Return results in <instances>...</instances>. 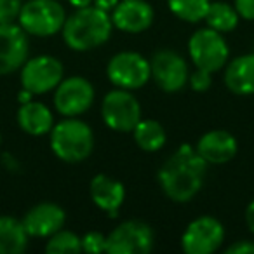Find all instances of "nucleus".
Masks as SVG:
<instances>
[{
	"label": "nucleus",
	"instance_id": "b1692460",
	"mask_svg": "<svg viewBox=\"0 0 254 254\" xmlns=\"http://www.w3.org/2000/svg\"><path fill=\"white\" fill-rule=\"evenodd\" d=\"M46 251L49 254H78L82 253V239L73 232L58 230L54 235H51Z\"/></svg>",
	"mask_w": 254,
	"mask_h": 254
},
{
	"label": "nucleus",
	"instance_id": "7c9ffc66",
	"mask_svg": "<svg viewBox=\"0 0 254 254\" xmlns=\"http://www.w3.org/2000/svg\"><path fill=\"white\" fill-rule=\"evenodd\" d=\"M246 221H247V226L249 230L254 233V200L247 205V211H246Z\"/></svg>",
	"mask_w": 254,
	"mask_h": 254
},
{
	"label": "nucleus",
	"instance_id": "423d86ee",
	"mask_svg": "<svg viewBox=\"0 0 254 254\" xmlns=\"http://www.w3.org/2000/svg\"><path fill=\"white\" fill-rule=\"evenodd\" d=\"M101 115L110 129L129 132L141 120V106L127 89H115L103 99Z\"/></svg>",
	"mask_w": 254,
	"mask_h": 254
},
{
	"label": "nucleus",
	"instance_id": "2f4dec72",
	"mask_svg": "<svg viewBox=\"0 0 254 254\" xmlns=\"http://www.w3.org/2000/svg\"><path fill=\"white\" fill-rule=\"evenodd\" d=\"M73 7H77V9H80V7H87V5H91L94 0H68Z\"/></svg>",
	"mask_w": 254,
	"mask_h": 254
},
{
	"label": "nucleus",
	"instance_id": "393cba45",
	"mask_svg": "<svg viewBox=\"0 0 254 254\" xmlns=\"http://www.w3.org/2000/svg\"><path fill=\"white\" fill-rule=\"evenodd\" d=\"M82 251L89 254L106 253V237L99 232H89L82 237Z\"/></svg>",
	"mask_w": 254,
	"mask_h": 254
},
{
	"label": "nucleus",
	"instance_id": "ddd939ff",
	"mask_svg": "<svg viewBox=\"0 0 254 254\" xmlns=\"http://www.w3.org/2000/svg\"><path fill=\"white\" fill-rule=\"evenodd\" d=\"M152 77L157 85L166 92H176L183 89L188 80V66L185 60L174 51H159L150 61Z\"/></svg>",
	"mask_w": 254,
	"mask_h": 254
},
{
	"label": "nucleus",
	"instance_id": "9d476101",
	"mask_svg": "<svg viewBox=\"0 0 254 254\" xmlns=\"http://www.w3.org/2000/svg\"><path fill=\"white\" fill-rule=\"evenodd\" d=\"M63 78V64L53 56H37L23 63L21 85L32 94H44L58 87Z\"/></svg>",
	"mask_w": 254,
	"mask_h": 254
},
{
	"label": "nucleus",
	"instance_id": "a878e982",
	"mask_svg": "<svg viewBox=\"0 0 254 254\" xmlns=\"http://www.w3.org/2000/svg\"><path fill=\"white\" fill-rule=\"evenodd\" d=\"M21 7V0H0V23H14Z\"/></svg>",
	"mask_w": 254,
	"mask_h": 254
},
{
	"label": "nucleus",
	"instance_id": "0eeeda50",
	"mask_svg": "<svg viewBox=\"0 0 254 254\" xmlns=\"http://www.w3.org/2000/svg\"><path fill=\"white\" fill-rule=\"evenodd\" d=\"M106 73L113 85L120 89H139L150 80L152 77V68L150 61L145 60L141 54L131 53H119L110 60L106 66Z\"/></svg>",
	"mask_w": 254,
	"mask_h": 254
},
{
	"label": "nucleus",
	"instance_id": "bb28decb",
	"mask_svg": "<svg viewBox=\"0 0 254 254\" xmlns=\"http://www.w3.org/2000/svg\"><path fill=\"white\" fill-rule=\"evenodd\" d=\"M211 71L207 70H202V68H197L193 73L190 75V84H191V89L197 92H204L211 87Z\"/></svg>",
	"mask_w": 254,
	"mask_h": 254
},
{
	"label": "nucleus",
	"instance_id": "f8f14e48",
	"mask_svg": "<svg viewBox=\"0 0 254 254\" xmlns=\"http://www.w3.org/2000/svg\"><path fill=\"white\" fill-rule=\"evenodd\" d=\"M28 58V33L14 23H0V75H9Z\"/></svg>",
	"mask_w": 254,
	"mask_h": 254
},
{
	"label": "nucleus",
	"instance_id": "4be33fe9",
	"mask_svg": "<svg viewBox=\"0 0 254 254\" xmlns=\"http://www.w3.org/2000/svg\"><path fill=\"white\" fill-rule=\"evenodd\" d=\"M204 19L211 28L218 30V32H232L239 25V12L235 7L225 4V2H212Z\"/></svg>",
	"mask_w": 254,
	"mask_h": 254
},
{
	"label": "nucleus",
	"instance_id": "20e7f679",
	"mask_svg": "<svg viewBox=\"0 0 254 254\" xmlns=\"http://www.w3.org/2000/svg\"><path fill=\"white\" fill-rule=\"evenodd\" d=\"M18 19L28 35L51 37L63 30L66 14L56 0H30L23 4Z\"/></svg>",
	"mask_w": 254,
	"mask_h": 254
},
{
	"label": "nucleus",
	"instance_id": "1a4fd4ad",
	"mask_svg": "<svg viewBox=\"0 0 254 254\" xmlns=\"http://www.w3.org/2000/svg\"><path fill=\"white\" fill-rule=\"evenodd\" d=\"M225 228L216 218L202 216L187 226L181 239V247L187 254H211L221 247Z\"/></svg>",
	"mask_w": 254,
	"mask_h": 254
},
{
	"label": "nucleus",
	"instance_id": "9b49d317",
	"mask_svg": "<svg viewBox=\"0 0 254 254\" xmlns=\"http://www.w3.org/2000/svg\"><path fill=\"white\" fill-rule=\"evenodd\" d=\"M94 101V87L84 77H70L61 80L54 94V106L64 117H77L91 108Z\"/></svg>",
	"mask_w": 254,
	"mask_h": 254
},
{
	"label": "nucleus",
	"instance_id": "f3484780",
	"mask_svg": "<svg viewBox=\"0 0 254 254\" xmlns=\"http://www.w3.org/2000/svg\"><path fill=\"white\" fill-rule=\"evenodd\" d=\"M91 198L99 209L108 211L110 216H115L117 209L126 198V190L120 181L105 174H98L91 181Z\"/></svg>",
	"mask_w": 254,
	"mask_h": 254
},
{
	"label": "nucleus",
	"instance_id": "412c9836",
	"mask_svg": "<svg viewBox=\"0 0 254 254\" xmlns=\"http://www.w3.org/2000/svg\"><path fill=\"white\" fill-rule=\"evenodd\" d=\"M132 131H134V141L145 152H157L166 145L167 134L164 127L155 120H139Z\"/></svg>",
	"mask_w": 254,
	"mask_h": 254
},
{
	"label": "nucleus",
	"instance_id": "473e14b6",
	"mask_svg": "<svg viewBox=\"0 0 254 254\" xmlns=\"http://www.w3.org/2000/svg\"><path fill=\"white\" fill-rule=\"evenodd\" d=\"M32 92L30 91H26V89H23L21 92H19V101L21 103H28V101H32Z\"/></svg>",
	"mask_w": 254,
	"mask_h": 254
},
{
	"label": "nucleus",
	"instance_id": "cd10ccee",
	"mask_svg": "<svg viewBox=\"0 0 254 254\" xmlns=\"http://www.w3.org/2000/svg\"><path fill=\"white\" fill-rule=\"evenodd\" d=\"M235 9L240 18L247 21L254 19V0H235Z\"/></svg>",
	"mask_w": 254,
	"mask_h": 254
},
{
	"label": "nucleus",
	"instance_id": "f03ea898",
	"mask_svg": "<svg viewBox=\"0 0 254 254\" xmlns=\"http://www.w3.org/2000/svg\"><path fill=\"white\" fill-rule=\"evenodd\" d=\"M112 16L96 5L77 9L64 19L63 40L73 51H91L103 46L112 35Z\"/></svg>",
	"mask_w": 254,
	"mask_h": 254
},
{
	"label": "nucleus",
	"instance_id": "4468645a",
	"mask_svg": "<svg viewBox=\"0 0 254 254\" xmlns=\"http://www.w3.org/2000/svg\"><path fill=\"white\" fill-rule=\"evenodd\" d=\"M112 12L113 26L127 33H141L153 23V9L145 0H119Z\"/></svg>",
	"mask_w": 254,
	"mask_h": 254
},
{
	"label": "nucleus",
	"instance_id": "dca6fc26",
	"mask_svg": "<svg viewBox=\"0 0 254 254\" xmlns=\"http://www.w3.org/2000/svg\"><path fill=\"white\" fill-rule=\"evenodd\" d=\"M197 152L207 164H225L237 153V139L225 129L209 131L198 139Z\"/></svg>",
	"mask_w": 254,
	"mask_h": 254
},
{
	"label": "nucleus",
	"instance_id": "7ed1b4c3",
	"mask_svg": "<svg viewBox=\"0 0 254 254\" xmlns=\"http://www.w3.org/2000/svg\"><path fill=\"white\" fill-rule=\"evenodd\" d=\"M51 148L63 162H82L94 148V134L85 122L68 117L51 129Z\"/></svg>",
	"mask_w": 254,
	"mask_h": 254
},
{
	"label": "nucleus",
	"instance_id": "5701e85b",
	"mask_svg": "<svg viewBox=\"0 0 254 254\" xmlns=\"http://www.w3.org/2000/svg\"><path fill=\"white\" fill-rule=\"evenodd\" d=\"M167 4L176 18L188 23H197L205 18L211 2L209 0H167Z\"/></svg>",
	"mask_w": 254,
	"mask_h": 254
},
{
	"label": "nucleus",
	"instance_id": "72a5a7b5",
	"mask_svg": "<svg viewBox=\"0 0 254 254\" xmlns=\"http://www.w3.org/2000/svg\"><path fill=\"white\" fill-rule=\"evenodd\" d=\"M0 141H2V134H0Z\"/></svg>",
	"mask_w": 254,
	"mask_h": 254
},
{
	"label": "nucleus",
	"instance_id": "f257e3e1",
	"mask_svg": "<svg viewBox=\"0 0 254 254\" xmlns=\"http://www.w3.org/2000/svg\"><path fill=\"white\" fill-rule=\"evenodd\" d=\"M207 162L190 145L178 148L159 171V183L164 193L174 202H188L204 185Z\"/></svg>",
	"mask_w": 254,
	"mask_h": 254
},
{
	"label": "nucleus",
	"instance_id": "c85d7f7f",
	"mask_svg": "<svg viewBox=\"0 0 254 254\" xmlns=\"http://www.w3.org/2000/svg\"><path fill=\"white\" fill-rule=\"evenodd\" d=\"M228 254H254V242L251 240H240L226 249Z\"/></svg>",
	"mask_w": 254,
	"mask_h": 254
},
{
	"label": "nucleus",
	"instance_id": "c756f323",
	"mask_svg": "<svg viewBox=\"0 0 254 254\" xmlns=\"http://www.w3.org/2000/svg\"><path fill=\"white\" fill-rule=\"evenodd\" d=\"M92 4H94L98 9H101V11L110 12V11H113V9L117 7V4H119V0H94Z\"/></svg>",
	"mask_w": 254,
	"mask_h": 254
},
{
	"label": "nucleus",
	"instance_id": "6e6552de",
	"mask_svg": "<svg viewBox=\"0 0 254 254\" xmlns=\"http://www.w3.org/2000/svg\"><path fill=\"white\" fill-rule=\"evenodd\" d=\"M153 230L143 221H124L106 237L108 254H148L153 247Z\"/></svg>",
	"mask_w": 254,
	"mask_h": 254
},
{
	"label": "nucleus",
	"instance_id": "a211bd4d",
	"mask_svg": "<svg viewBox=\"0 0 254 254\" xmlns=\"http://www.w3.org/2000/svg\"><path fill=\"white\" fill-rule=\"evenodd\" d=\"M225 84L235 94H254V54H244L230 61L225 70Z\"/></svg>",
	"mask_w": 254,
	"mask_h": 254
},
{
	"label": "nucleus",
	"instance_id": "6ab92c4d",
	"mask_svg": "<svg viewBox=\"0 0 254 254\" xmlns=\"http://www.w3.org/2000/svg\"><path fill=\"white\" fill-rule=\"evenodd\" d=\"M18 124L26 134L42 136L51 132L54 126V119L51 110L39 101L21 103L18 110Z\"/></svg>",
	"mask_w": 254,
	"mask_h": 254
},
{
	"label": "nucleus",
	"instance_id": "39448f33",
	"mask_svg": "<svg viewBox=\"0 0 254 254\" xmlns=\"http://www.w3.org/2000/svg\"><path fill=\"white\" fill-rule=\"evenodd\" d=\"M188 53L197 68L207 71H218L225 66L228 60V46L221 32L214 28H202L190 37Z\"/></svg>",
	"mask_w": 254,
	"mask_h": 254
},
{
	"label": "nucleus",
	"instance_id": "aec40b11",
	"mask_svg": "<svg viewBox=\"0 0 254 254\" xmlns=\"http://www.w3.org/2000/svg\"><path fill=\"white\" fill-rule=\"evenodd\" d=\"M28 246V233L23 221L0 216V254H21Z\"/></svg>",
	"mask_w": 254,
	"mask_h": 254
},
{
	"label": "nucleus",
	"instance_id": "2eb2a0df",
	"mask_svg": "<svg viewBox=\"0 0 254 254\" xmlns=\"http://www.w3.org/2000/svg\"><path fill=\"white\" fill-rule=\"evenodd\" d=\"M64 225V211L56 204L44 202L32 207L23 218V226L32 237H51Z\"/></svg>",
	"mask_w": 254,
	"mask_h": 254
}]
</instances>
